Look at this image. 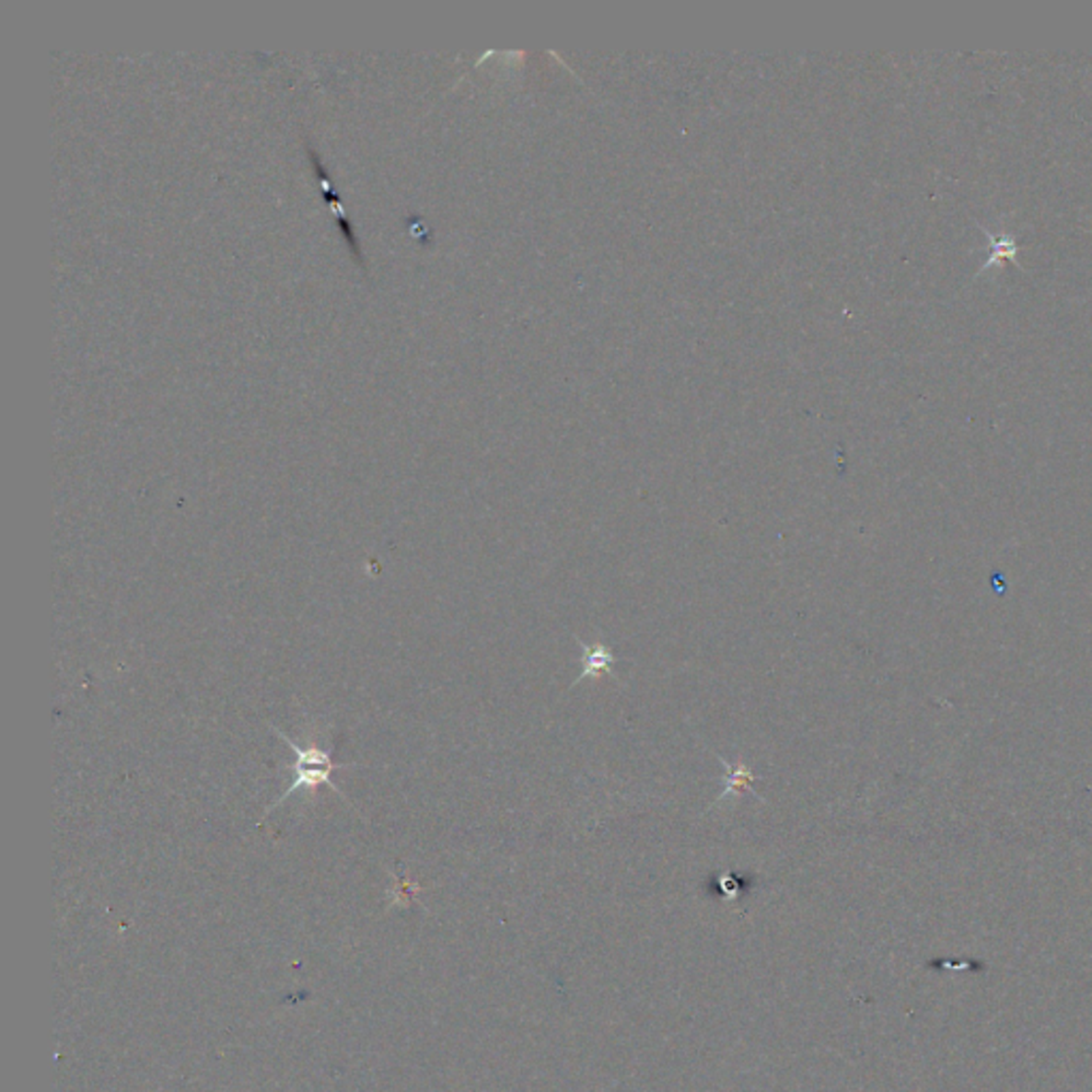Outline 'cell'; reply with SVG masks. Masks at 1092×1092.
I'll list each match as a JSON object with an SVG mask.
<instances>
[{"label": "cell", "instance_id": "1", "mask_svg": "<svg viewBox=\"0 0 1092 1092\" xmlns=\"http://www.w3.org/2000/svg\"><path fill=\"white\" fill-rule=\"evenodd\" d=\"M269 727H272V730L275 734H278V737L282 740H285L288 749H291L295 753V756H296V760H295V764H293L295 781H293L291 785L286 787V792L282 794V798L275 800L273 805L269 807L267 813H272L275 807H280L282 802H285L288 796H291V794H295L296 790H299V787H308V790H316V787H319V785H327V787H331V790L337 794V796L343 798V794H342L340 787H337L333 784V781H331V773L333 771H340V768H353L354 764H335V761H331V753H329V751L320 749V747H316V745L299 747L291 737H286L285 732H280L278 727H273V726H269ZM343 800H346V798H343Z\"/></svg>", "mask_w": 1092, "mask_h": 1092}, {"label": "cell", "instance_id": "2", "mask_svg": "<svg viewBox=\"0 0 1092 1092\" xmlns=\"http://www.w3.org/2000/svg\"><path fill=\"white\" fill-rule=\"evenodd\" d=\"M581 649H583V672L578 674L575 685L581 683V680L587 677L596 679V677H602V674H612V666H615L617 657L612 656L610 646H606L602 643L587 645L581 640Z\"/></svg>", "mask_w": 1092, "mask_h": 1092}, {"label": "cell", "instance_id": "3", "mask_svg": "<svg viewBox=\"0 0 1092 1092\" xmlns=\"http://www.w3.org/2000/svg\"><path fill=\"white\" fill-rule=\"evenodd\" d=\"M721 764L726 768V785H724V792H721V796L717 798V802H724L727 796H732L734 792H751L753 796L764 800L760 796V794L753 790V781H756V773L751 771L749 766L743 764V761H737V764H730V761H726L724 758H719Z\"/></svg>", "mask_w": 1092, "mask_h": 1092}]
</instances>
